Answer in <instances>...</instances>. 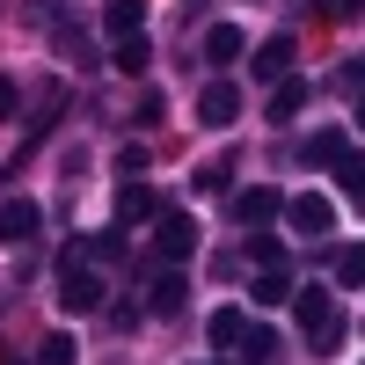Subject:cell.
Masks as SVG:
<instances>
[{"label": "cell", "mask_w": 365, "mask_h": 365, "mask_svg": "<svg viewBox=\"0 0 365 365\" xmlns=\"http://www.w3.org/2000/svg\"><path fill=\"white\" fill-rule=\"evenodd\" d=\"M336 285L365 292V241H351V249H336Z\"/></svg>", "instance_id": "19"}, {"label": "cell", "mask_w": 365, "mask_h": 365, "mask_svg": "<svg viewBox=\"0 0 365 365\" xmlns=\"http://www.w3.org/2000/svg\"><path fill=\"white\" fill-rule=\"evenodd\" d=\"M285 227L314 241V234H329V227H336V205H329L322 190H299V197H285Z\"/></svg>", "instance_id": "2"}, {"label": "cell", "mask_w": 365, "mask_h": 365, "mask_svg": "<svg viewBox=\"0 0 365 365\" xmlns=\"http://www.w3.org/2000/svg\"><path fill=\"white\" fill-rule=\"evenodd\" d=\"M37 220H44L37 197H0V241H29V234H37Z\"/></svg>", "instance_id": "7"}, {"label": "cell", "mask_w": 365, "mask_h": 365, "mask_svg": "<svg viewBox=\"0 0 365 365\" xmlns=\"http://www.w3.org/2000/svg\"><path fill=\"white\" fill-rule=\"evenodd\" d=\"M336 175H344V190H351V197L365 205V154H358V146H351V154L336 161Z\"/></svg>", "instance_id": "25"}, {"label": "cell", "mask_w": 365, "mask_h": 365, "mask_svg": "<svg viewBox=\"0 0 365 365\" xmlns=\"http://www.w3.org/2000/svg\"><path fill=\"white\" fill-rule=\"evenodd\" d=\"M110 66H117V73H146V66H154V44H146V37H117Z\"/></svg>", "instance_id": "17"}, {"label": "cell", "mask_w": 365, "mask_h": 365, "mask_svg": "<svg viewBox=\"0 0 365 365\" xmlns=\"http://www.w3.org/2000/svg\"><path fill=\"white\" fill-rule=\"evenodd\" d=\"M139 220H161V190L132 175L125 190H117V227H139Z\"/></svg>", "instance_id": "5"}, {"label": "cell", "mask_w": 365, "mask_h": 365, "mask_svg": "<svg viewBox=\"0 0 365 365\" xmlns=\"http://www.w3.org/2000/svg\"><path fill=\"white\" fill-rule=\"evenodd\" d=\"M103 29H110V37H146V0H110Z\"/></svg>", "instance_id": "12"}, {"label": "cell", "mask_w": 365, "mask_h": 365, "mask_svg": "<svg viewBox=\"0 0 365 365\" xmlns=\"http://www.w3.org/2000/svg\"><path fill=\"white\" fill-rule=\"evenodd\" d=\"M299 110H307V81H299V73H285L278 88H270V117H278V125H292Z\"/></svg>", "instance_id": "13"}, {"label": "cell", "mask_w": 365, "mask_h": 365, "mask_svg": "<svg viewBox=\"0 0 365 365\" xmlns=\"http://www.w3.org/2000/svg\"><path fill=\"white\" fill-rule=\"evenodd\" d=\"M190 249H197V220H190V212H161V220H154V256L182 263Z\"/></svg>", "instance_id": "3"}, {"label": "cell", "mask_w": 365, "mask_h": 365, "mask_svg": "<svg viewBox=\"0 0 365 365\" xmlns=\"http://www.w3.org/2000/svg\"><path fill=\"white\" fill-rule=\"evenodd\" d=\"M212 365H220V358H212Z\"/></svg>", "instance_id": "34"}, {"label": "cell", "mask_w": 365, "mask_h": 365, "mask_svg": "<svg viewBox=\"0 0 365 365\" xmlns=\"http://www.w3.org/2000/svg\"><path fill=\"white\" fill-rule=\"evenodd\" d=\"M241 51H249V37H241L234 22H212V29H205V66H234Z\"/></svg>", "instance_id": "9"}, {"label": "cell", "mask_w": 365, "mask_h": 365, "mask_svg": "<svg viewBox=\"0 0 365 365\" xmlns=\"http://www.w3.org/2000/svg\"><path fill=\"white\" fill-rule=\"evenodd\" d=\"M15 103H22V88H15V81H8V73H0V117H8V110H15Z\"/></svg>", "instance_id": "30"}, {"label": "cell", "mask_w": 365, "mask_h": 365, "mask_svg": "<svg viewBox=\"0 0 365 365\" xmlns=\"http://www.w3.org/2000/svg\"><path fill=\"white\" fill-rule=\"evenodd\" d=\"M190 307V278H175V270H161L154 292H146V314H182Z\"/></svg>", "instance_id": "10"}, {"label": "cell", "mask_w": 365, "mask_h": 365, "mask_svg": "<svg viewBox=\"0 0 365 365\" xmlns=\"http://www.w3.org/2000/svg\"><path fill=\"white\" fill-rule=\"evenodd\" d=\"M37 358H44V365H73V336H44Z\"/></svg>", "instance_id": "26"}, {"label": "cell", "mask_w": 365, "mask_h": 365, "mask_svg": "<svg viewBox=\"0 0 365 365\" xmlns=\"http://www.w3.org/2000/svg\"><path fill=\"white\" fill-rule=\"evenodd\" d=\"M88 263H117L125 256V227H103V234H88V249H81Z\"/></svg>", "instance_id": "20"}, {"label": "cell", "mask_w": 365, "mask_h": 365, "mask_svg": "<svg viewBox=\"0 0 365 365\" xmlns=\"http://www.w3.org/2000/svg\"><path fill=\"white\" fill-rule=\"evenodd\" d=\"M292 58H299V44H292V37H270V44L249 58V73H256V81H285V73H292Z\"/></svg>", "instance_id": "8"}, {"label": "cell", "mask_w": 365, "mask_h": 365, "mask_svg": "<svg viewBox=\"0 0 365 365\" xmlns=\"http://www.w3.org/2000/svg\"><path fill=\"white\" fill-rule=\"evenodd\" d=\"M227 175H234L227 161H205V168L190 175V190H197V197H220V190H227Z\"/></svg>", "instance_id": "23"}, {"label": "cell", "mask_w": 365, "mask_h": 365, "mask_svg": "<svg viewBox=\"0 0 365 365\" xmlns=\"http://www.w3.org/2000/svg\"><path fill=\"white\" fill-rule=\"evenodd\" d=\"M58 8H66V0H22V15H29V22H58Z\"/></svg>", "instance_id": "27"}, {"label": "cell", "mask_w": 365, "mask_h": 365, "mask_svg": "<svg viewBox=\"0 0 365 365\" xmlns=\"http://www.w3.org/2000/svg\"><path fill=\"white\" fill-rule=\"evenodd\" d=\"M182 15H190V22H197V15H205V0H182Z\"/></svg>", "instance_id": "32"}, {"label": "cell", "mask_w": 365, "mask_h": 365, "mask_svg": "<svg viewBox=\"0 0 365 365\" xmlns=\"http://www.w3.org/2000/svg\"><path fill=\"white\" fill-rule=\"evenodd\" d=\"M249 263L256 270H285V241L278 234H249Z\"/></svg>", "instance_id": "21"}, {"label": "cell", "mask_w": 365, "mask_h": 365, "mask_svg": "<svg viewBox=\"0 0 365 365\" xmlns=\"http://www.w3.org/2000/svg\"><path fill=\"white\" fill-rule=\"evenodd\" d=\"M234 117H241V88H234V81H205V96H197V125L227 132Z\"/></svg>", "instance_id": "4"}, {"label": "cell", "mask_w": 365, "mask_h": 365, "mask_svg": "<svg viewBox=\"0 0 365 365\" xmlns=\"http://www.w3.org/2000/svg\"><path fill=\"white\" fill-rule=\"evenodd\" d=\"M336 344H344V314H329L322 329H307V351H314V358H329Z\"/></svg>", "instance_id": "24"}, {"label": "cell", "mask_w": 365, "mask_h": 365, "mask_svg": "<svg viewBox=\"0 0 365 365\" xmlns=\"http://www.w3.org/2000/svg\"><path fill=\"white\" fill-rule=\"evenodd\" d=\"M292 314H299V329H322L329 314H336V299H329L322 285H299V292H292Z\"/></svg>", "instance_id": "14"}, {"label": "cell", "mask_w": 365, "mask_h": 365, "mask_svg": "<svg viewBox=\"0 0 365 365\" xmlns=\"http://www.w3.org/2000/svg\"><path fill=\"white\" fill-rule=\"evenodd\" d=\"M365 8V0H329V15H358Z\"/></svg>", "instance_id": "31"}, {"label": "cell", "mask_w": 365, "mask_h": 365, "mask_svg": "<svg viewBox=\"0 0 365 365\" xmlns=\"http://www.w3.org/2000/svg\"><path fill=\"white\" fill-rule=\"evenodd\" d=\"M161 117H168V103L154 96V88H146V96H139V125H161Z\"/></svg>", "instance_id": "28"}, {"label": "cell", "mask_w": 365, "mask_h": 365, "mask_svg": "<svg viewBox=\"0 0 365 365\" xmlns=\"http://www.w3.org/2000/svg\"><path fill=\"white\" fill-rule=\"evenodd\" d=\"M292 292H299V285L285 278V270H263V278L249 285V299H256V307H285V299H292Z\"/></svg>", "instance_id": "18"}, {"label": "cell", "mask_w": 365, "mask_h": 365, "mask_svg": "<svg viewBox=\"0 0 365 365\" xmlns=\"http://www.w3.org/2000/svg\"><path fill=\"white\" fill-rule=\"evenodd\" d=\"M241 351H249V365H270V358H278L285 344H278V329H263V322H256L249 336H241Z\"/></svg>", "instance_id": "22"}, {"label": "cell", "mask_w": 365, "mask_h": 365, "mask_svg": "<svg viewBox=\"0 0 365 365\" xmlns=\"http://www.w3.org/2000/svg\"><path fill=\"white\" fill-rule=\"evenodd\" d=\"M139 314H146V307H132V299H117V307H110V329H139Z\"/></svg>", "instance_id": "29"}, {"label": "cell", "mask_w": 365, "mask_h": 365, "mask_svg": "<svg viewBox=\"0 0 365 365\" xmlns=\"http://www.w3.org/2000/svg\"><path fill=\"white\" fill-rule=\"evenodd\" d=\"M351 154V132H336V125H329V132H314L307 139V168H336Z\"/></svg>", "instance_id": "15"}, {"label": "cell", "mask_w": 365, "mask_h": 365, "mask_svg": "<svg viewBox=\"0 0 365 365\" xmlns=\"http://www.w3.org/2000/svg\"><path fill=\"white\" fill-rule=\"evenodd\" d=\"M51 44H58V58H73V66H96V37H88L81 22H51Z\"/></svg>", "instance_id": "11"}, {"label": "cell", "mask_w": 365, "mask_h": 365, "mask_svg": "<svg viewBox=\"0 0 365 365\" xmlns=\"http://www.w3.org/2000/svg\"><path fill=\"white\" fill-rule=\"evenodd\" d=\"M278 212H285V197L270 190V182H256V190L234 197V220H241V227H263V220H278Z\"/></svg>", "instance_id": "6"}, {"label": "cell", "mask_w": 365, "mask_h": 365, "mask_svg": "<svg viewBox=\"0 0 365 365\" xmlns=\"http://www.w3.org/2000/svg\"><path fill=\"white\" fill-rule=\"evenodd\" d=\"M358 125H365V88H358Z\"/></svg>", "instance_id": "33"}, {"label": "cell", "mask_w": 365, "mask_h": 365, "mask_svg": "<svg viewBox=\"0 0 365 365\" xmlns=\"http://www.w3.org/2000/svg\"><path fill=\"white\" fill-rule=\"evenodd\" d=\"M205 336H212V344H220V351H234L241 336H249V314H241V307H220V314H212V322H205Z\"/></svg>", "instance_id": "16"}, {"label": "cell", "mask_w": 365, "mask_h": 365, "mask_svg": "<svg viewBox=\"0 0 365 365\" xmlns=\"http://www.w3.org/2000/svg\"><path fill=\"white\" fill-rule=\"evenodd\" d=\"M103 270H88V263H66V278H58V307L66 314H96L103 307Z\"/></svg>", "instance_id": "1"}]
</instances>
